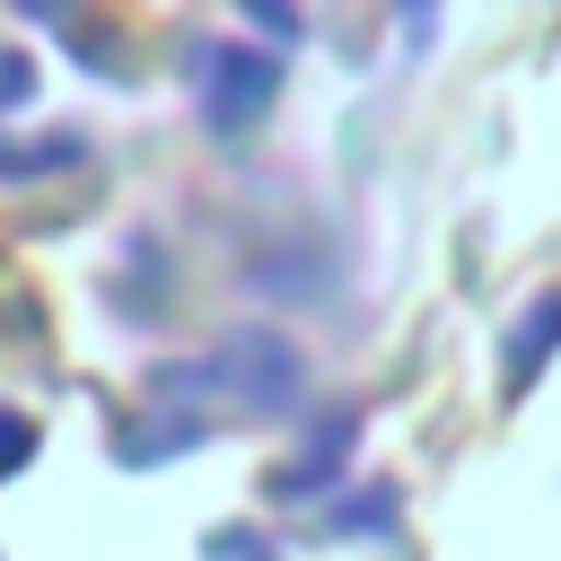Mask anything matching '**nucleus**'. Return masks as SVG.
<instances>
[{"label":"nucleus","mask_w":561,"mask_h":561,"mask_svg":"<svg viewBox=\"0 0 561 561\" xmlns=\"http://www.w3.org/2000/svg\"><path fill=\"white\" fill-rule=\"evenodd\" d=\"M202 386H228V394H245V412H289L298 403V386H307V368H298V351L280 342V333H228L219 342V359L210 368H193Z\"/></svg>","instance_id":"obj_1"},{"label":"nucleus","mask_w":561,"mask_h":561,"mask_svg":"<svg viewBox=\"0 0 561 561\" xmlns=\"http://www.w3.org/2000/svg\"><path fill=\"white\" fill-rule=\"evenodd\" d=\"M193 79H202V114H210V131L228 140V131L272 96V79H280V70H272L263 53H202V61H193Z\"/></svg>","instance_id":"obj_2"},{"label":"nucleus","mask_w":561,"mask_h":561,"mask_svg":"<svg viewBox=\"0 0 561 561\" xmlns=\"http://www.w3.org/2000/svg\"><path fill=\"white\" fill-rule=\"evenodd\" d=\"M552 333H561V289H543V298H535V316H517V333H508V386H517V377H535V368L552 359Z\"/></svg>","instance_id":"obj_3"},{"label":"nucleus","mask_w":561,"mask_h":561,"mask_svg":"<svg viewBox=\"0 0 561 561\" xmlns=\"http://www.w3.org/2000/svg\"><path fill=\"white\" fill-rule=\"evenodd\" d=\"M26 447H35V430H26V421H0V473H9Z\"/></svg>","instance_id":"obj_4"},{"label":"nucleus","mask_w":561,"mask_h":561,"mask_svg":"<svg viewBox=\"0 0 561 561\" xmlns=\"http://www.w3.org/2000/svg\"><path fill=\"white\" fill-rule=\"evenodd\" d=\"M26 96V70H18V53H0V105H18Z\"/></svg>","instance_id":"obj_5"}]
</instances>
